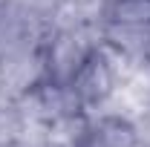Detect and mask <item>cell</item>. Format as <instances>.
Segmentation results:
<instances>
[{
	"label": "cell",
	"instance_id": "obj_1",
	"mask_svg": "<svg viewBox=\"0 0 150 147\" xmlns=\"http://www.w3.org/2000/svg\"><path fill=\"white\" fill-rule=\"evenodd\" d=\"M58 141L61 147H139L142 124L133 110L112 104L78 115L58 133Z\"/></svg>",
	"mask_w": 150,
	"mask_h": 147
},
{
	"label": "cell",
	"instance_id": "obj_2",
	"mask_svg": "<svg viewBox=\"0 0 150 147\" xmlns=\"http://www.w3.org/2000/svg\"><path fill=\"white\" fill-rule=\"evenodd\" d=\"M130 66L133 64H124L121 58H115L107 46H98L93 58L84 64V69L69 84L84 112L121 104V95H124L127 78H130Z\"/></svg>",
	"mask_w": 150,
	"mask_h": 147
},
{
	"label": "cell",
	"instance_id": "obj_3",
	"mask_svg": "<svg viewBox=\"0 0 150 147\" xmlns=\"http://www.w3.org/2000/svg\"><path fill=\"white\" fill-rule=\"evenodd\" d=\"M46 29H49V23L38 18L35 12L23 9L15 0L3 3L0 6V58L40 46Z\"/></svg>",
	"mask_w": 150,
	"mask_h": 147
},
{
	"label": "cell",
	"instance_id": "obj_4",
	"mask_svg": "<svg viewBox=\"0 0 150 147\" xmlns=\"http://www.w3.org/2000/svg\"><path fill=\"white\" fill-rule=\"evenodd\" d=\"M43 84H46V64L40 46L0 58V95L20 101L40 90Z\"/></svg>",
	"mask_w": 150,
	"mask_h": 147
},
{
	"label": "cell",
	"instance_id": "obj_5",
	"mask_svg": "<svg viewBox=\"0 0 150 147\" xmlns=\"http://www.w3.org/2000/svg\"><path fill=\"white\" fill-rule=\"evenodd\" d=\"M26 139V115L20 101L0 95V147H23Z\"/></svg>",
	"mask_w": 150,
	"mask_h": 147
},
{
	"label": "cell",
	"instance_id": "obj_6",
	"mask_svg": "<svg viewBox=\"0 0 150 147\" xmlns=\"http://www.w3.org/2000/svg\"><path fill=\"white\" fill-rule=\"evenodd\" d=\"M142 66L150 69V40H147V49H144V61H142Z\"/></svg>",
	"mask_w": 150,
	"mask_h": 147
},
{
	"label": "cell",
	"instance_id": "obj_7",
	"mask_svg": "<svg viewBox=\"0 0 150 147\" xmlns=\"http://www.w3.org/2000/svg\"><path fill=\"white\" fill-rule=\"evenodd\" d=\"M3 3H9V0H0V6H3Z\"/></svg>",
	"mask_w": 150,
	"mask_h": 147
}]
</instances>
